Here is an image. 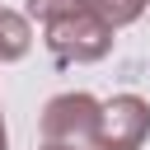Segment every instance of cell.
Masks as SVG:
<instances>
[{
	"instance_id": "6da1fadb",
	"label": "cell",
	"mask_w": 150,
	"mask_h": 150,
	"mask_svg": "<svg viewBox=\"0 0 150 150\" xmlns=\"http://www.w3.org/2000/svg\"><path fill=\"white\" fill-rule=\"evenodd\" d=\"M42 28H47V52L61 66H89V61H103L112 52V23H103L89 5L70 9Z\"/></svg>"
},
{
	"instance_id": "8992f818",
	"label": "cell",
	"mask_w": 150,
	"mask_h": 150,
	"mask_svg": "<svg viewBox=\"0 0 150 150\" xmlns=\"http://www.w3.org/2000/svg\"><path fill=\"white\" fill-rule=\"evenodd\" d=\"M23 5H28V19H42V23H52V19H61V14L80 9L84 0H23Z\"/></svg>"
},
{
	"instance_id": "5b68a950",
	"label": "cell",
	"mask_w": 150,
	"mask_h": 150,
	"mask_svg": "<svg viewBox=\"0 0 150 150\" xmlns=\"http://www.w3.org/2000/svg\"><path fill=\"white\" fill-rule=\"evenodd\" d=\"M103 23H112V28H127V23H136L141 14H145V5L150 0H84Z\"/></svg>"
},
{
	"instance_id": "52a82bcc",
	"label": "cell",
	"mask_w": 150,
	"mask_h": 150,
	"mask_svg": "<svg viewBox=\"0 0 150 150\" xmlns=\"http://www.w3.org/2000/svg\"><path fill=\"white\" fill-rule=\"evenodd\" d=\"M38 150H75V145H56V141H42Z\"/></svg>"
},
{
	"instance_id": "ba28073f",
	"label": "cell",
	"mask_w": 150,
	"mask_h": 150,
	"mask_svg": "<svg viewBox=\"0 0 150 150\" xmlns=\"http://www.w3.org/2000/svg\"><path fill=\"white\" fill-rule=\"evenodd\" d=\"M0 150H9V136H5V112H0Z\"/></svg>"
},
{
	"instance_id": "277c9868",
	"label": "cell",
	"mask_w": 150,
	"mask_h": 150,
	"mask_svg": "<svg viewBox=\"0 0 150 150\" xmlns=\"http://www.w3.org/2000/svg\"><path fill=\"white\" fill-rule=\"evenodd\" d=\"M28 47H33V28H28V19L0 5V66L28 56Z\"/></svg>"
},
{
	"instance_id": "7a4b0ae2",
	"label": "cell",
	"mask_w": 150,
	"mask_h": 150,
	"mask_svg": "<svg viewBox=\"0 0 150 150\" xmlns=\"http://www.w3.org/2000/svg\"><path fill=\"white\" fill-rule=\"evenodd\" d=\"M98 112H103V103H98L94 94H84V89L56 94V98H47V108H42V141L84 150V145L98 141Z\"/></svg>"
},
{
	"instance_id": "3957f363",
	"label": "cell",
	"mask_w": 150,
	"mask_h": 150,
	"mask_svg": "<svg viewBox=\"0 0 150 150\" xmlns=\"http://www.w3.org/2000/svg\"><path fill=\"white\" fill-rule=\"evenodd\" d=\"M150 136V103L141 94H112L98 112L94 150H141Z\"/></svg>"
}]
</instances>
